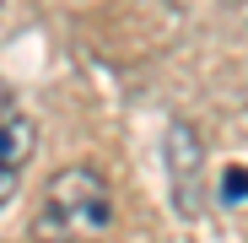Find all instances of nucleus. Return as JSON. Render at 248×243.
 Returning <instances> with one entry per match:
<instances>
[{
	"label": "nucleus",
	"instance_id": "obj_1",
	"mask_svg": "<svg viewBox=\"0 0 248 243\" xmlns=\"http://www.w3.org/2000/svg\"><path fill=\"white\" fill-rule=\"evenodd\" d=\"M113 227V189L97 168L70 162L44 189V206L32 216V243H97Z\"/></svg>",
	"mask_w": 248,
	"mask_h": 243
},
{
	"label": "nucleus",
	"instance_id": "obj_2",
	"mask_svg": "<svg viewBox=\"0 0 248 243\" xmlns=\"http://www.w3.org/2000/svg\"><path fill=\"white\" fill-rule=\"evenodd\" d=\"M32 146H38V130H32L27 108L11 97V87H0V206L16 194L27 162H32Z\"/></svg>",
	"mask_w": 248,
	"mask_h": 243
},
{
	"label": "nucleus",
	"instance_id": "obj_3",
	"mask_svg": "<svg viewBox=\"0 0 248 243\" xmlns=\"http://www.w3.org/2000/svg\"><path fill=\"white\" fill-rule=\"evenodd\" d=\"M168 157V184H173V200L178 211H194L200 206V173H205V146L194 135V125H184V119H173L168 125V146H162Z\"/></svg>",
	"mask_w": 248,
	"mask_h": 243
},
{
	"label": "nucleus",
	"instance_id": "obj_4",
	"mask_svg": "<svg viewBox=\"0 0 248 243\" xmlns=\"http://www.w3.org/2000/svg\"><path fill=\"white\" fill-rule=\"evenodd\" d=\"M221 200L227 206H243L248 200V168H227L221 173Z\"/></svg>",
	"mask_w": 248,
	"mask_h": 243
}]
</instances>
